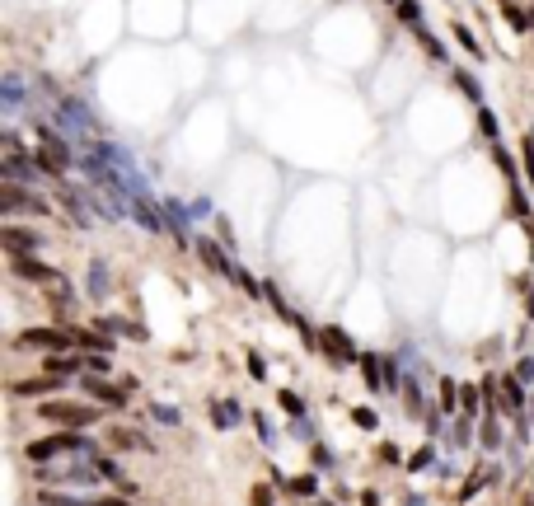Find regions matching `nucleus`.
Instances as JSON below:
<instances>
[{"mask_svg":"<svg viewBox=\"0 0 534 506\" xmlns=\"http://www.w3.org/2000/svg\"><path fill=\"white\" fill-rule=\"evenodd\" d=\"M0 211H5V216H10V221H15L19 211H29V216H48L52 206L43 202V197H38V192H29V188H19V183H5V188H0Z\"/></svg>","mask_w":534,"mask_h":506,"instance_id":"nucleus-7","label":"nucleus"},{"mask_svg":"<svg viewBox=\"0 0 534 506\" xmlns=\"http://www.w3.org/2000/svg\"><path fill=\"white\" fill-rule=\"evenodd\" d=\"M455 445H469V422H455Z\"/></svg>","mask_w":534,"mask_h":506,"instance_id":"nucleus-47","label":"nucleus"},{"mask_svg":"<svg viewBox=\"0 0 534 506\" xmlns=\"http://www.w3.org/2000/svg\"><path fill=\"white\" fill-rule=\"evenodd\" d=\"M57 389H66V384H62V380H52V375H43V380H19V384H15L19 398H48V394H57Z\"/></svg>","mask_w":534,"mask_h":506,"instance_id":"nucleus-18","label":"nucleus"},{"mask_svg":"<svg viewBox=\"0 0 534 506\" xmlns=\"http://www.w3.org/2000/svg\"><path fill=\"white\" fill-rule=\"evenodd\" d=\"M99 328H103V333H122V338H136V342H145V328H141V324H127V319H117V315H103V319H99Z\"/></svg>","mask_w":534,"mask_h":506,"instance_id":"nucleus-21","label":"nucleus"},{"mask_svg":"<svg viewBox=\"0 0 534 506\" xmlns=\"http://www.w3.org/2000/svg\"><path fill=\"white\" fill-rule=\"evenodd\" d=\"M389 5H398V0H389Z\"/></svg>","mask_w":534,"mask_h":506,"instance_id":"nucleus-50","label":"nucleus"},{"mask_svg":"<svg viewBox=\"0 0 534 506\" xmlns=\"http://www.w3.org/2000/svg\"><path fill=\"white\" fill-rule=\"evenodd\" d=\"M459 403H464V398L455 394V384H450V380H440V408H445V412H455Z\"/></svg>","mask_w":534,"mask_h":506,"instance_id":"nucleus-36","label":"nucleus"},{"mask_svg":"<svg viewBox=\"0 0 534 506\" xmlns=\"http://www.w3.org/2000/svg\"><path fill=\"white\" fill-rule=\"evenodd\" d=\"M71 338H75V347L94 352V356H103V352H113V342H108V338H99V333H89V328H71Z\"/></svg>","mask_w":534,"mask_h":506,"instance_id":"nucleus-23","label":"nucleus"},{"mask_svg":"<svg viewBox=\"0 0 534 506\" xmlns=\"http://www.w3.org/2000/svg\"><path fill=\"white\" fill-rule=\"evenodd\" d=\"M249 375H253V380L267 375V361H263V356H249Z\"/></svg>","mask_w":534,"mask_h":506,"instance_id":"nucleus-44","label":"nucleus"},{"mask_svg":"<svg viewBox=\"0 0 534 506\" xmlns=\"http://www.w3.org/2000/svg\"><path fill=\"white\" fill-rule=\"evenodd\" d=\"M352 417H356V427H366V431H375V427H380V422H375V412H370V408H356Z\"/></svg>","mask_w":534,"mask_h":506,"instance_id":"nucleus-42","label":"nucleus"},{"mask_svg":"<svg viewBox=\"0 0 534 506\" xmlns=\"http://www.w3.org/2000/svg\"><path fill=\"white\" fill-rule=\"evenodd\" d=\"M94 464H99V474H103V483H117V488H127V478H122V469H117V459L94 455Z\"/></svg>","mask_w":534,"mask_h":506,"instance_id":"nucleus-28","label":"nucleus"},{"mask_svg":"<svg viewBox=\"0 0 534 506\" xmlns=\"http://www.w3.org/2000/svg\"><path fill=\"white\" fill-rule=\"evenodd\" d=\"M99 445L85 436V431H57V436H43V441H29L24 445V455H29V464L38 469V464H52V459L62 455H94Z\"/></svg>","mask_w":534,"mask_h":506,"instance_id":"nucleus-1","label":"nucleus"},{"mask_svg":"<svg viewBox=\"0 0 534 506\" xmlns=\"http://www.w3.org/2000/svg\"><path fill=\"white\" fill-rule=\"evenodd\" d=\"M502 403H506V408H525V380H520V375H506L502 380Z\"/></svg>","mask_w":534,"mask_h":506,"instance_id":"nucleus-24","label":"nucleus"},{"mask_svg":"<svg viewBox=\"0 0 534 506\" xmlns=\"http://www.w3.org/2000/svg\"><path fill=\"white\" fill-rule=\"evenodd\" d=\"M253 431H258V441H263V445H277V427H272V422H267L263 412H258V417H253Z\"/></svg>","mask_w":534,"mask_h":506,"instance_id":"nucleus-35","label":"nucleus"},{"mask_svg":"<svg viewBox=\"0 0 534 506\" xmlns=\"http://www.w3.org/2000/svg\"><path fill=\"white\" fill-rule=\"evenodd\" d=\"M33 474H38V483H57V488H94V483H103V474H99V464H75V459H71V464H62V469H43V464H38V469H33Z\"/></svg>","mask_w":534,"mask_h":506,"instance_id":"nucleus-2","label":"nucleus"},{"mask_svg":"<svg viewBox=\"0 0 534 506\" xmlns=\"http://www.w3.org/2000/svg\"><path fill=\"white\" fill-rule=\"evenodd\" d=\"M431 459H436V455H431V445H426V450H417V455L408 459V469H412V474H422V469H431Z\"/></svg>","mask_w":534,"mask_h":506,"instance_id":"nucleus-39","label":"nucleus"},{"mask_svg":"<svg viewBox=\"0 0 534 506\" xmlns=\"http://www.w3.org/2000/svg\"><path fill=\"white\" fill-rule=\"evenodd\" d=\"M0 244H5V253H10V258H33V253L43 249V235H38V230H29V225H5V230H0Z\"/></svg>","mask_w":534,"mask_h":506,"instance_id":"nucleus-9","label":"nucleus"},{"mask_svg":"<svg viewBox=\"0 0 534 506\" xmlns=\"http://www.w3.org/2000/svg\"><path fill=\"white\" fill-rule=\"evenodd\" d=\"M450 75H455V85H459V89H464V94L473 99V103H483V85H478V80H473L469 71H450Z\"/></svg>","mask_w":534,"mask_h":506,"instance_id":"nucleus-27","label":"nucleus"},{"mask_svg":"<svg viewBox=\"0 0 534 506\" xmlns=\"http://www.w3.org/2000/svg\"><path fill=\"white\" fill-rule=\"evenodd\" d=\"M15 347L19 352L38 347V352H48V356H52V352H71V347H75V338H71V328H29V333H19V338H15Z\"/></svg>","mask_w":534,"mask_h":506,"instance_id":"nucleus-5","label":"nucleus"},{"mask_svg":"<svg viewBox=\"0 0 534 506\" xmlns=\"http://www.w3.org/2000/svg\"><path fill=\"white\" fill-rule=\"evenodd\" d=\"M164 221H169V230L173 235H178V244H188V235H183V225H188V211H183V202H178V197H164Z\"/></svg>","mask_w":534,"mask_h":506,"instance_id":"nucleus-20","label":"nucleus"},{"mask_svg":"<svg viewBox=\"0 0 534 506\" xmlns=\"http://www.w3.org/2000/svg\"><path fill=\"white\" fill-rule=\"evenodd\" d=\"M511 216H530V197L520 192V183H511Z\"/></svg>","mask_w":534,"mask_h":506,"instance_id":"nucleus-37","label":"nucleus"},{"mask_svg":"<svg viewBox=\"0 0 534 506\" xmlns=\"http://www.w3.org/2000/svg\"><path fill=\"white\" fill-rule=\"evenodd\" d=\"M497 441H502V431H497L492 422H487V427H483V445H497Z\"/></svg>","mask_w":534,"mask_h":506,"instance_id":"nucleus-46","label":"nucleus"},{"mask_svg":"<svg viewBox=\"0 0 534 506\" xmlns=\"http://www.w3.org/2000/svg\"><path fill=\"white\" fill-rule=\"evenodd\" d=\"M33 136L43 141V150H48V155L57 159V164H71V145H66L62 136H57V127H52V122H33Z\"/></svg>","mask_w":534,"mask_h":506,"instance_id":"nucleus-15","label":"nucleus"},{"mask_svg":"<svg viewBox=\"0 0 534 506\" xmlns=\"http://www.w3.org/2000/svg\"><path fill=\"white\" fill-rule=\"evenodd\" d=\"M85 291H89V296H94V301H108V268H103V263H89V282H85Z\"/></svg>","mask_w":534,"mask_h":506,"instance_id":"nucleus-22","label":"nucleus"},{"mask_svg":"<svg viewBox=\"0 0 534 506\" xmlns=\"http://www.w3.org/2000/svg\"><path fill=\"white\" fill-rule=\"evenodd\" d=\"M62 211L75 225H89L94 221V197H89L85 188H62Z\"/></svg>","mask_w":534,"mask_h":506,"instance_id":"nucleus-12","label":"nucleus"},{"mask_svg":"<svg viewBox=\"0 0 534 506\" xmlns=\"http://www.w3.org/2000/svg\"><path fill=\"white\" fill-rule=\"evenodd\" d=\"M10 268H15V277H24L33 286H62V272L38 263V258H10Z\"/></svg>","mask_w":534,"mask_h":506,"instance_id":"nucleus-11","label":"nucleus"},{"mask_svg":"<svg viewBox=\"0 0 534 506\" xmlns=\"http://www.w3.org/2000/svg\"><path fill=\"white\" fill-rule=\"evenodd\" d=\"M403 403H408V412H422V384L417 380H403Z\"/></svg>","mask_w":534,"mask_h":506,"instance_id":"nucleus-31","label":"nucleus"},{"mask_svg":"<svg viewBox=\"0 0 534 506\" xmlns=\"http://www.w3.org/2000/svg\"><path fill=\"white\" fill-rule=\"evenodd\" d=\"M408 506H426V497H408Z\"/></svg>","mask_w":534,"mask_h":506,"instance_id":"nucleus-49","label":"nucleus"},{"mask_svg":"<svg viewBox=\"0 0 534 506\" xmlns=\"http://www.w3.org/2000/svg\"><path fill=\"white\" fill-rule=\"evenodd\" d=\"M38 417H43V422H66V427H94V422H99V408H94V403L52 398V403H38Z\"/></svg>","mask_w":534,"mask_h":506,"instance_id":"nucleus-3","label":"nucleus"},{"mask_svg":"<svg viewBox=\"0 0 534 506\" xmlns=\"http://www.w3.org/2000/svg\"><path fill=\"white\" fill-rule=\"evenodd\" d=\"M131 221L141 225V230H150V235H164V230H169V221H164V206L150 202L145 192H136V197H131Z\"/></svg>","mask_w":534,"mask_h":506,"instance_id":"nucleus-10","label":"nucleus"},{"mask_svg":"<svg viewBox=\"0 0 534 506\" xmlns=\"http://www.w3.org/2000/svg\"><path fill=\"white\" fill-rule=\"evenodd\" d=\"M57 122H62V131L71 136V141H75V136H89V131H99L94 113L85 108V99H71V94L57 99Z\"/></svg>","mask_w":534,"mask_h":506,"instance_id":"nucleus-4","label":"nucleus"},{"mask_svg":"<svg viewBox=\"0 0 534 506\" xmlns=\"http://www.w3.org/2000/svg\"><path fill=\"white\" fill-rule=\"evenodd\" d=\"M85 394L94 398V403H103V408H127V389H117L113 380H99V375H85Z\"/></svg>","mask_w":534,"mask_h":506,"instance_id":"nucleus-13","label":"nucleus"},{"mask_svg":"<svg viewBox=\"0 0 534 506\" xmlns=\"http://www.w3.org/2000/svg\"><path fill=\"white\" fill-rule=\"evenodd\" d=\"M211 422H216L220 431H230V427H239V422H244V408H239L235 398H225V403H211Z\"/></svg>","mask_w":534,"mask_h":506,"instance_id":"nucleus-19","label":"nucleus"},{"mask_svg":"<svg viewBox=\"0 0 534 506\" xmlns=\"http://www.w3.org/2000/svg\"><path fill=\"white\" fill-rule=\"evenodd\" d=\"M455 38H459V43H464V48H469V52H473V57H478V62H483V57H487V52H483V48H478V38H473V33H469V29H464V24H455Z\"/></svg>","mask_w":534,"mask_h":506,"instance_id":"nucleus-38","label":"nucleus"},{"mask_svg":"<svg viewBox=\"0 0 534 506\" xmlns=\"http://www.w3.org/2000/svg\"><path fill=\"white\" fill-rule=\"evenodd\" d=\"M113 441L127 445V450H150V441H145V436H136V431H113Z\"/></svg>","mask_w":534,"mask_h":506,"instance_id":"nucleus-33","label":"nucleus"},{"mask_svg":"<svg viewBox=\"0 0 534 506\" xmlns=\"http://www.w3.org/2000/svg\"><path fill=\"white\" fill-rule=\"evenodd\" d=\"M282 408H286V412H291V417L300 422V417H305V398H300L296 389H282Z\"/></svg>","mask_w":534,"mask_h":506,"instance_id":"nucleus-32","label":"nucleus"},{"mask_svg":"<svg viewBox=\"0 0 534 506\" xmlns=\"http://www.w3.org/2000/svg\"><path fill=\"white\" fill-rule=\"evenodd\" d=\"M394 10H398V24H408V29L422 24V5H417V0H398Z\"/></svg>","mask_w":534,"mask_h":506,"instance_id":"nucleus-26","label":"nucleus"},{"mask_svg":"<svg viewBox=\"0 0 534 506\" xmlns=\"http://www.w3.org/2000/svg\"><path fill=\"white\" fill-rule=\"evenodd\" d=\"M412 33H417V38H422V48L431 52V57H436V62H445V48H440V38H436V33H431V29H426V24H417V29H412Z\"/></svg>","mask_w":534,"mask_h":506,"instance_id":"nucleus-29","label":"nucleus"},{"mask_svg":"<svg viewBox=\"0 0 534 506\" xmlns=\"http://www.w3.org/2000/svg\"><path fill=\"white\" fill-rule=\"evenodd\" d=\"M319 352L329 356V361H338V366H352V361H361V352H356V342L347 338L342 328H319Z\"/></svg>","mask_w":534,"mask_h":506,"instance_id":"nucleus-8","label":"nucleus"},{"mask_svg":"<svg viewBox=\"0 0 534 506\" xmlns=\"http://www.w3.org/2000/svg\"><path fill=\"white\" fill-rule=\"evenodd\" d=\"M94 506H127L122 497H94Z\"/></svg>","mask_w":534,"mask_h":506,"instance_id":"nucleus-48","label":"nucleus"},{"mask_svg":"<svg viewBox=\"0 0 534 506\" xmlns=\"http://www.w3.org/2000/svg\"><path fill=\"white\" fill-rule=\"evenodd\" d=\"M38 506H94V497H75V492H38Z\"/></svg>","mask_w":534,"mask_h":506,"instance_id":"nucleus-25","label":"nucleus"},{"mask_svg":"<svg viewBox=\"0 0 534 506\" xmlns=\"http://www.w3.org/2000/svg\"><path fill=\"white\" fill-rule=\"evenodd\" d=\"M0 174H5V183H19V188H29V183H38V164L24 155H5V164H0Z\"/></svg>","mask_w":534,"mask_h":506,"instance_id":"nucleus-14","label":"nucleus"},{"mask_svg":"<svg viewBox=\"0 0 534 506\" xmlns=\"http://www.w3.org/2000/svg\"><path fill=\"white\" fill-rule=\"evenodd\" d=\"M296 436H300V441H310V445H319L315 441V422H310V417H300V422H296Z\"/></svg>","mask_w":534,"mask_h":506,"instance_id":"nucleus-41","label":"nucleus"},{"mask_svg":"<svg viewBox=\"0 0 534 506\" xmlns=\"http://www.w3.org/2000/svg\"><path fill=\"white\" fill-rule=\"evenodd\" d=\"M192 249H197V258H202V263L216 272V277H225V282H235V286H239L244 268H235V258L220 249V239H202V235H197V239H192Z\"/></svg>","mask_w":534,"mask_h":506,"instance_id":"nucleus-6","label":"nucleus"},{"mask_svg":"<svg viewBox=\"0 0 534 506\" xmlns=\"http://www.w3.org/2000/svg\"><path fill=\"white\" fill-rule=\"evenodd\" d=\"M80 366H89V356H80V352H52L48 361H43V370H52V375H75Z\"/></svg>","mask_w":534,"mask_h":506,"instance_id":"nucleus-17","label":"nucleus"},{"mask_svg":"<svg viewBox=\"0 0 534 506\" xmlns=\"http://www.w3.org/2000/svg\"><path fill=\"white\" fill-rule=\"evenodd\" d=\"M516 375H520V380H525V384H530V380H534V361H530V356H525V361H520V366H516Z\"/></svg>","mask_w":534,"mask_h":506,"instance_id":"nucleus-45","label":"nucleus"},{"mask_svg":"<svg viewBox=\"0 0 534 506\" xmlns=\"http://www.w3.org/2000/svg\"><path fill=\"white\" fill-rule=\"evenodd\" d=\"M315 478H296V483H291V492H296V497H315Z\"/></svg>","mask_w":534,"mask_h":506,"instance_id":"nucleus-43","label":"nucleus"},{"mask_svg":"<svg viewBox=\"0 0 534 506\" xmlns=\"http://www.w3.org/2000/svg\"><path fill=\"white\" fill-rule=\"evenodd\" d=\"M315 469H319V474H329V469H333V455H329V445H315Z\"/></svg>","mask_w":534,"mask_h":506,"instance_id":"nucleus-40","label":"nucleus"},{"mask_svg":"<svg viewBox=\"0 0 534 506\" xmlns=\"http://www.w3.org/2000/svg\"><path fill=\"white\" fill-rule=\"evenodd\" d=\"M24 99H29V89H24L19 71H5V80H0V103H5V113H19Z\"/></svg>","mask_w":534,"mask_h":506,"instance_id":"nucleus-16","label":"nucleus"},{"mask_svg":"<svg viewBox=\"0 0 534 506\" xmlns=\"http://www.w3.org/2000/svg\"><path fill=\"white\" fill-rule=\"evenodd\" d=\"M150 417L164 427H178V408H169V403H150Z\"/></svg>","mask_w":534,"mask_h":506,"instance_id":"nucleus-34","label":"nucleus"},{"mask_svg":"<svg viewBox=\"0 0 534 506\" xmlns=\"http://www.w3.org/2000/svg\"><path fill=\"white\" fill-rule=\"evenodd\" d=\"M478 131H483L487 141H497V136H502V127H497V113H492V108H478Z\"/></svg>","mask_w":534,"mask_h":506,"instance_id":"nucleus-30","label":"nucleus"}]
</instances>
